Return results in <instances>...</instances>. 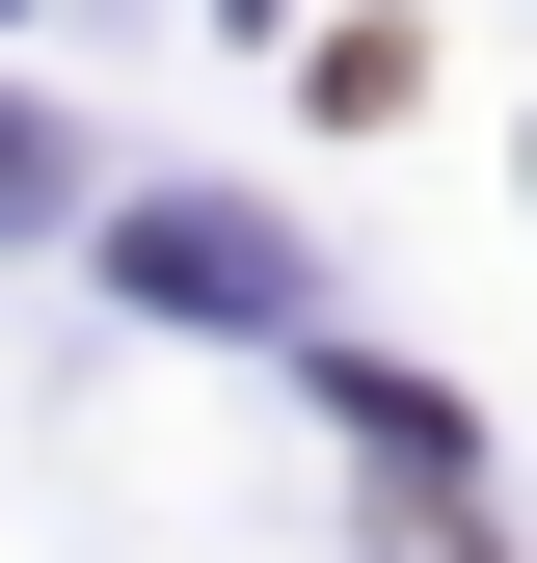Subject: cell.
Listing matches in <instances>:
<instances>
[{
    "label": "cell",
    "instance_id": "6da1fadb",
    "mask_svg": "<svg viewBox=\"0 0 537 563\" xmlns=\"http://www.w3.org/2000/svg\"><path fill=\"white\" fill-rule=\"evenodd\" d=\"M134 296H188V322H268L296 268H268V216H216V188H162V216H134Z\"/></svg>",
    "mask_w": 537,
    "mask_h": 563
},
{
    "label": "cell",
    "instance_id": "7a4b0ae2",
    "mask_svg": "<svg viewBox=\"0 0 537 563\" xmlns=\"http://www.w3.org/2000/svg\"><path fill=\"white\" fill-rule=\"evenodd\" d=\"M28 188H54V162H28V108H0V216H28Z\"/></svg>",
    "mask_w": 537,
    "mask_h": 563
}]
</instances>
